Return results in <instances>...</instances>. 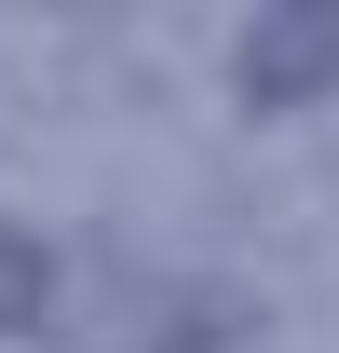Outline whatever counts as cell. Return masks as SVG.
<instances>
[{
  "label": "cell",
  "instance_id": "1",
  "mask_svg": "<svg viewBox=\"0 0 339 353\" xmlns=\"http://www.w3.org/2000/svg\"><path fill=\"white\" fill-rule=\"evenodd\" d=\"M231 95L245 109H326L339 95V0H285L231 41Z\"/></svg>",
  "mask_w": 339,
  "mask_h": 353
},
{
  "label": "cell",
  "instance_id": "2",
  "mask_svg": "<svg viewBox=\"0 0 339 353\" xmlns=\"http://www.w3.org/2000/svg\"><path fill=\"white\" fill-rule=\"evenodd\" d=\"M54 299H68V272H54V245L0 218V340H41V326H54Z\"/></svg>",
  "mask_w": 339,
  "mask_h": 353
},
{
  "label": "cell",
  "instance_id": "3",
  "mask_svg": "<svg viewBox=\"0 0 339 353\" xmlns=\"http://www.w3.org/2000/svg\"><path fill=\"white\" fill-rule=\"evenodd\" d=\"M163 353H231V312H176V326H163Z\"/></svg>",
  "mask_w": 339,
  "mask_h": 353
}]
</instances>
